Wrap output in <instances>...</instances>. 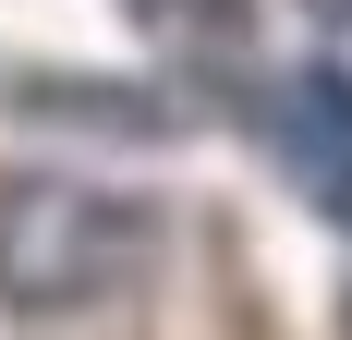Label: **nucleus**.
<instances>
[{"instance_id": "nucleus-1", "label": "nucleus", "mask_w": 352, "mask_h": 340, "mask_svg": "<svg viewBox=\"0 0 352 340\" xmlns=\"http://www.w3.org/2000/svg\"><path fill=\"white\" fill-rule=\"evenodd\" d=\"M146 243H158V206L146 195H109V182H12L0 195V304L12 316L109 304L146 268Z\"/></svg>"}, {"instance_id": "nucleus-2", "label": "nucleus", "mask_w": 352, "mask_h": 340, "mask_svg": "<svg viewBox=\"0 0 352 340\" xmlns=\"http://www.w3.org/2000/svg\"><path fill=\"white\" fill-rule=\"evenodd\" d=\"M267 146H280V170L316 195V219L352 231V61L280 73V98H267Z\"/></svg>"}, {"instance_id": "nucleus-3", "label": "nucleus", "mask_w": 352, "mask_h": 340, "mask_svg": "<svg viewBox=\"0 0 352 340\" xmlns=\"http://www.w3.org/2000/svg\"><path fill=\"white\" fill-rule=\"evenodd\" d=\"M122 25L134 36H158V49H243V25H255V0H122Z\"/></svg>"}, {"instance_id": "nucleus-4", "label": "nucleus", "mask_w": 352, "mask_h": 340, "mask_svg": "<svg viewBox=\"0 0 352 340\" xmlns=\"http://www.w3.org/2000/svg\"><path fill=\"white\" fill-rule=\"evenodd\" d=\"M304 12H316V25H340V36H352V0H304Z\"/></svg>"}]
</instances>
